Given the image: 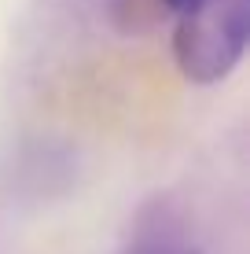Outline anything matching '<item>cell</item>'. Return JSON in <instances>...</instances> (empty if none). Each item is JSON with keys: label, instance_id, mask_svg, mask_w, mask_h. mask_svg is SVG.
<instances>
[{"label": "cell", "instance_id": "cell-1", "mask_svg": "<svg viewBox=\"0 0 250 254\" xmlns=\"http://www.w3.org/2000/svg\"><path fill=\"white\" fill-rule=\"evenodd\" d=\"M173 59L192 85H217L239 66L250 41V0H180Z\"/></svg>", "mask_w": 250, "mask_h": 254}, {"label": "cell", "instance_id": "cell-2", "mask_svg": "<svg viewBox=\"0 0 250 254\" xmlns=\"http://www.w3.org/2000/svg\"><path fill=\"white\" fill-rule=\"evenodd\" d=\"M166 4H169V7H177V4H180V0H166Z\"/></svg>", "mask_w": 250, "mask_h": 254}]
</instances>
